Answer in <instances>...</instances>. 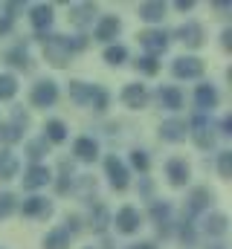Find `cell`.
Returning a JSON list of instances; mask_svg holds the SVG:
<instances>
[{
  "label": "cell",
  "mask_w": 232,
  "mask_h": 249,
  "mask_svg": "<svg viewBox=\"0 0 232 249\" xmlns=\"http://www.w3.org/2000/svg\"><path fill=\"white\" fill-rule=\"evenodd\" d=\"M73 50H76V44H70L64 35H50V38H44V55H47V61L53 64L56 70L67 67Z\"/></svg>",
  "instance_id": "obj_1"
},
{
  "label": "cell",
  "mask_w": 232,
  "mask_h": 249,
  "mask_svg": "<svg viewBox=\"0 0 232 249\" xmlns=\"http://www.w3.org/2000/svg\"><path fill=\"white\" fill-rule=\"evenodd\" d=\"M139 44H142V47L148 50V55L154 58V55H160V53L169 50V35L160 32V29H145V32H139Z\"/></svg>",
  "instance_id": "obj_2"
},
{
  "label": "cell",
  "mask_w": 232,
  "mask_h": 249,
  "mask_svg": "<svg viewBox=\"0 0 232 249\" xmlns=\"http://www.w3.org/2000/svg\"><path fill=\"white\" fill-rule=\"evenodd\" d=\"M172 72L177 78H200L203 75V61L194 55H183L172 64Z\"/></svg>",
  "instance_id": "obj_3"
},
{
  "label": "cell",
  "mask_w": 232,
  "mask_h": 249,
  "mask_svg": "<svg viewBox=\"0 0 232 249\" xmlns=\"http://www.w3.org/2000/svg\"><path fill=\"white\" fill-rule=\"evenodd\" d=\"M192 136H194V142H197V148H212L215 145V136H212V127L206 122V116L203 113H197L194 119H192Z\"/></svg>",
  "instance_id": "obj_4"
},
{
  "label": "cell",
  "mask_w": 232,
  "mask_h": 249,
  "mask_svg": "<svg viewBox=\"0 0 232 249\" xmlns=\"http://www.w3.org/2000/svg\"><path fill=\"white\" fill-rule=\"evenodd\" d=\"M56 99H58L56 81H38L35 84V90H32V105L35 107H50V105H56Z\"/></svg>",
  "instance_id": "obj_5"
},
{
  "label": "cell",
  "mask_w": 232,
  "mask_h": 249,
  "mask_svg": "<svg viewBox=\"0 0 232 249\" xmlns=\"http://www.w3.org/2000/svg\"><path fill=\"white\" fill-rule=\"evenodd\" d=\"M105 168H108L111 186H114L116 191H125V188H128V168L122 165V160H116V157H108V160H105Z\"/></svg>",
  "instance_id": "obj_6"
},
{
  "label": "cell",
  "mask_w": 232,
  "mask_h": 249,
  "mask_svg": "<svg viewBox=\"0 0 232 249\" xmlns=\"http://www.w3.org/2000/svg\"><path fill=\"white\" fill-rule=\"evenodd\" d=\"M139 212L134 209V206H125V209H119V214H116V229L119 232H125V235H131V232H136L139 229Z\"/></svg>",
  "instance_id": "obj_7"
},
{
  "label": "cell",
  "mask_w": 232,
  "mask_h": 249,
  "mask_svg": "<svg viewBox=\"0 0 232 249\" xmlns=\"http://www.w3.org/2000/svg\"><path fill=\"white\" fill-rule=\"evenodd\" d=\"M53 180V174H50V168L47 165H29L26 168V174H23V188H41V186H47Z\"/></svg>",
  "instance_id": "obj_8"
},
{
  "label": "cell",
  "mask_w": 232,
  "mask_h": 249,
  "mask_svg": "<svg viewBox=\"0 0 232 249\" xmlns=\"http://www.w3.org/2000/svg\"><path fill=\"white\" fill-rule=\"evenodd\" d=\"M122 102H125L131 110H139V107H145V102H148V90H145L142 84H128V87L122 90Z\"/></svg>",
  "instance_id": "obj_9"
},
{
  "label": "cell",
  "mask_w": 232,
  "mask_h": 249,
  "mask_svg": "<svg viewBox=\"0 0 232 249\" xmlns=\"http://www.w3.org/2000/svg\"><path fill=\"white\" fill-rule=\"evenodd\" d=\"M174 35H177L186 47H192V50H197V47L203 44V29H200V23H183Z\"/></svg>",
  "instance_id": "obj_10"
},
{
  "label": "cell",
  "mask_w": 232,
  "mask_h": 249,
  "mask_svg": "<svg viewBox=\"0 0 232 249\" xmlns=\"http://www.w3.org/2000/svg\"><path fill=\"white\" fill-rule=\"evenodd\" d=\"M73 154H76L81 162H93V160L99 157V145H96V139H90V136H78L76 145H73Z\"/></svg>",
  "instance_id": "obj_11"
},
{
  "label": "cell",
  "mask_w": 232,
  "mask_h": 249,
  "mask_svg": "<svg viewBox=\"0 0 232 249\" xmlns=\"http://www.w3.org/2000/svg\"><path fill=\"white\" fill-rule=\"evenodd\" d=\"M23 214L26 217H50L53 214V203L47 197H29L23 203Z\"/></svg>",
  "instance_id": "obj_12"
},
{
  "label": "cell",
  "mask_w": 232,
  "mask_h": 249,
  "mask_svg": "<svg viewBox=\"0 0 232 249\" xmlns=\"http://www.w3.org/2000/svg\"><path fill=\"white\" fill-rule=\"evenodd\" d=\"M166 174H169L172 186H186L189 183V165H186V160H169L166 162Z\"/></svg>",
  "instance_id": "obj_13"
},
{
  "label": "cell",
  "mask_w": 232,
  "mask_h": 249,
  "mask_svg": "<svg viewBox=\"0 0 232 249\" xmlns=\"http://www.w3.org/2000/svg\"><path fill=\"white\" fill-rule=\"evenodd\" d=\"M93 15H96L93 3H76V6H70V23H76V26H87L93 20Z\"/></svg>",
  "instance_id": "obj_14"
},
{
  "label": "cell",
  "mask_w": 232,
  "mask_h": 249,
  "mask_svg": "<svg viewBox=\"0 0 232 249\" xmlns=\"http://www.w3.org/2000/svg\"><path fill=\"white\" fill-rule=\"evenodd\" d=\"M119 29H122L119 18H114V15L102 18V20H99V26H96V41H114L116 35H119Z\"/></svg>",
  "instance_id": "obj_15"
},
{
  "label": "cell",
  "mask_w": 232,
  "mask_h": 249,
  "mask_svg": "<svg viewBox=\"0 0 232 249\" xmlns=\"http://www.w3.org/2000/svg\"><path fill=\"white\" fill-rule=\"evenodd\" d=\"M29 20H32V26L38 29V32H47L50 26H53V6H35L32 9V15H29Z\"/></svg>",
  "instance_id": "obj_16"
},
{
  "label": "cell",
  "mask_w": 232,
  "mask_h": 249,
  "mask_svg": "<svg viewBox=\"0 0 232 249\" xmlns=\"http://www.w3.org/2000/svg\"><path fill=\"white\" fill-rule=\"evenodd\" d=\"M93 93H96V87H93V84L70 81V99H73L76 105H90V102H93Z\"/></svg>",
  "instance_id": "obj_17"
},
{
  "label": "cell",
  "mask_w": 232,
  "mask_h": 249,
  "mask_svg": "<svg viewBox=\"0 0 232 249\" xmlns=\"http://www.w3.org/2000/svg\"><path fill=\"white\" fill-rule=\"evenodd\" d=\"M194 102H197L200 110H212V107L218 105V90H215L212 84H200L197 93H194Z\"/></svg>",
  "instance_id": "obj_18"
},
{
  "label": "cell",
  "mask_w": 232,
  "mask_h": 249,
  "mask_svg": "<svg viewBox=\"0 0 232 249\" xmlns=\"http://www.w3.org/2000/svg\"><path fill=\"white\" fill-rule=\"evenodd\" d=\"M209 200H212V191H209V188H194V191L189 194L186 212H189V214H197V212H203V209L209 206Z\"/></svg>",
  "instance_id": "obj_19"
},
{
  "label": "cell",
  "mask_w": 232,
  "mask_h": 249,
  "mask_svg": "<svg viewBox=\"0 0 232 249\" xmlns=\"http://www.w3.org/2000/svg\"><path fill=\"white\" fill-rule=\"evenodd\" d=\"M166 12H169V6H166V3H157V0H154V3H142V6H139V18H142V20H148V23L163 20V18H166Z\"/></svg>",
  "instance_id": "obj_20"
},
{
  "label": "cell",
  "mask_w": 232,
  "mask_h": 249,
  "mask_svg": "<svg viewBox=\"0 0 232 249\" xmlns=\"http://www.w3.org/2000/svg\"><path fill=\"white\" fill-rule=\"evenodd\" d=\"M160 105L166 107V110H180L183 107V93L177 90V87H160Z\"/></svg>",
  "instance_id": "obj_21"
},
{
  "label": "cell",
  "mask_w": 232,
  "mask_h": 249,
  "mask_svg": "<svg viewBox=\"0 0 232 249\" xmlns=\"http://www.w3.org/2000/svg\"><path fill=\"white\" fill-rule=\"evenodd\" d=\"M160 136L169 139V142H180V139H186V122H180V119H169V122H163Z\"/></svg>",
  "instance_id": "obj_22"
},
{
  "label": "cell",
  "mask_w": 232,
  "mask_h": 249,
  "mask_svg": "<svg viewBox=\"0 0 232 249\" xmlns=\"http://www.w3.org/2000/svg\"><path fill=\"white\" fill-rule=\"evenodd\" d=\"M67 247H70V232H67L64 226L53 229V232L44 238V249H67Z\"/></svg>",
  "instance_id": "obj_23"
},
{
  "label": "cell",
  "mask_w": 232,
  "mask_h": 249,
  "mask_svg": "<svg viewBox=\"0 0 232 249\" xmlns=\"http://www.w3.org/2000/svg\"><path fill=\"white\" fill-rule=\"evenodd\" d=\"M18 174V157L12 151H0V180H12Z\"/></svg>",
  "instance_id": "obj_24"
},
{
  "label": "cell",
  "mask_w": 232,
  "mask_h": 249,
  "mask_svg": "<svg viewBox=\"0 0 232 249\" xmlns=\"http://www.w3.org/2000/svg\"><path fill=\"white\" fill-rule=\"evenodd\" d=\"M209 235H215V238H221V235H227V214H221V212H215V214H209L206 217V226H203Z\"/></svg>",
  "instance_id": "obj_25"
},
{
  "label": "cell",
  "mask_w": 232,
  "mask_h": 249,
  "mask_svg": "<svg viewBox=\"0 0 232 249\" xmlns=\"http://www.w3.org/2000/svg\"><path fill=\"white\" fill-rule=\"evenodd\" d=\"M44 139H50V142H64L67 139V124L58 122V119H50V122L44 124Z\"/></svg>",
  "instance_id": "obj_26"
},
{
  "label": "cell",
  "mask_w": 232,
  "mask_h": 249,
  "mask_svg": "<svg viewBox=\"0 0 232 249\" xmlns=\"http://www.w3.org/2000/svg\"><path fill=\"white\" fill-rule=\"evenodd\" d=\"M169 214H172V209H169L166 203H154V206H151V217L160 223V232H169V226H166V223H169Z\"/></svg>",
  "instance_id": "obj_27"
},
{
  "label": "cell",
  "mask_w": 232,
  "mask_h": 249,
  "mask_svg": "<svg viewBox=\"0 0 232 249\" xmlns=\"http://www.w3.org/2000/svg\"><path fill=\"white\" fill-rule=\"evenodd\" d=\"M0 139L3 142H18V139H23V127L20 124H15V122H9V124H0Z\"/></svg>",
  "instance_id": "obj_28"
},
{
  "label": "cell",
  "mask_w": 232,
  "mask_h": 249,
  "mask_svg": "<svg viewBox=\"0 0 232 249\" xmlns=\"http://www.w3.org/2000/svg\"><path fill=\"white\" fill-rule=\"evenodd\" d=\"M15 93H18V78L9 75V72H3L0 75V99H12Z\"/></svg>",
  "instance_id": "obj_29"
},
{
  "label": "cell",
  "mask_w": 232,
  "mask_h": 249,
  "mask_svg": "<svg viewBox=\"0 0 232 249\" xmlns=\"http://www.w3.org/2000/svg\"><path fill=\"white\" fill-rule=\"evenodd\" d=\"M6 61L12 64V67H18V70H29V55H26L23 47H15V50L6 55Z\"/></svg>",
  "instance_id": "obj_30"
},
{
  "label": "cell",
  "mask_w": 232,
  "mask_h": 249,
  "mask_svg": "<svg viewBox=\"0 0 232 249\" xmlns=\"http://www.w3.org/2000/svg\"><path fill=\"white\" fill-rule=\"evenodd\" d=\"M136 70H142L145 75H157L160 64H157V58H151V55H142V58H136Z\"/></svg>",
  "instance_id": "obj_31"
},
{
  "label": "cell",
  "mask_w": 232,
  "mask_h": 249,
  "mask_svg": "<svg viewBox=\"0 0 232 249\" xmlns=\"http://www.w3.org/2000/svg\"><path fill=\"white\" fill-rule=\"evenodd\" d=\"M218 171H221L224 180H230L232 177V154L230 151H221V157H218Z\"/></svg>",
  "instance_id": "obj_32"
},
{
  "label": "cell",
  "mask_w": 232,
  "mask_h": 249,
  "mask_svg": "<svg viewBox=\"0 0 232 249\" xmlns=\"http://www.w3.org/2000/svg\"><path fill=\"white\" fill-rule=\"evenodd\" d=\"M47 154V139H35V142H29V148H26V157L29 160H41Z\"/></svg>",
  "instance_id": "obj_33"
},
{
  "label": "cell",
  "mask_w": 232,
  "mask_h": 249,
  "mask_svg": "<svg viewBox=\"0 0 232 249\" xmlns=\"http://www.w3.org/2000/svg\"><path fill=\"white\" fill-rule=\"evenodd\" d=\"M125 55H128V53H125V47H119V44L105 50V61L108 64H122L125 61Z\"/></svg>",
  "instance_id": "obj_34"
},
{
  "label": "cell",
  "mask_w": 232,
  "mask_h": 249,
  "mask_svg": "<svg viewBox=\"0 0 232 249\" xmlns=\"http://www.w3.org/2000/svg\"><path fill=\"white\" fill-rule=\"evenodd\" d=\"M70 180H73V165L70 162H61V183H58V194H64L70 188Z\"/></svg>",
  "instance_id": "obj_35"
},
{
  "label": "cell",
  "mask_w": 232,
  "mask_h": 249,
  "mask_svg": "<svg viewBox=\"0 0 232 249\" xmlns=\"http://www.w3.org/2000/svg\"><path fill=\"white\" fill-rule=\"evenodd\" d=\"M90 223H93L96 232H102V229L108 226V209H105V206H96V217H90Z\"/></svg>",
  "instance_id": "obj_36"
},
{
  "label": "cell",
  "mask_w": 232,
  "mask_h": 249,
  "mask_svg": "<svg viewBox=\"0 0 232 249\" xmlns=\"http://www.w3.org/2000/svg\"><path fill=\"white\" fill-rule=\"evenodd\" d=\"M12 209H15V197H12L9 191H3V194H0V220H3V217H9V214H12Z\"/></svg>",
  "instance_id": "obj_37"
},
{
  "label": "cell",
  "mask_w": 232,
  "mask_h": 249,
  "mask_svg": "<svg viewBox=\"0 0 232 249\" xmlns=\"http://www.w3.org/2000/svg\"><path fill=\"white\" fill-rule=\"evenodd\" d=\"M96 110H105L108 107V90H102V87H96V93H93V102H90Z\"/></svg>",
  "instance_id": "obj_38"
},
{
  "label": "cell",
  "mask_w": 232,
  "mask_h": 249,
  "mask_svg": "<svg viewBox=\"0 0 232 249\" xmlns=\"http://www.w3.org/2000/svg\"><path fill=\"white\" fill-rule=\"evenodd\" d=\"M131 162H134V168L148 171V154H145V151H134V154H131Z\"/></svg>",
  "instance_id": "obj_39"
},
{
  "label": "cell",
  "mask_w": 232,
  "mask_h": 249,
  "mask_svg": "<svg viewBox=\"0 0 232 249\" xmlns=\"http://www.w3.org/2000/svg\"><path fill=\"white\" fill-rule=\"evenodd\" d=\"M12 29V18H0V35H6Z\"/></svg>",
  "instance_id": "obj_40"
},
{
  "label": "cell",
  "mask_w": 232,
  "mask_h": 249,
  "mask_svg": "<svg viewBox=\"0 0 232 249\" xmlns=\"http://www.w3.org/2000/svg\"><path fill=\"white\" fill-rule=\"evenodd\" d=\"M174 6H177L180 12H186V9H192V6H194V0H177Z\"/></svg>",
  "instance_id": "obj_41"
},
{
  "label": "cell",
  "mask_w": 232,
  "mask_h": 249,
  "mask_svg": "<svg viewBox=\"0 0 232 249\" xmlns=\"http://www.w3.org/2000/svg\"><path fill=\"white\" fill-rule=\"evenodd\" d=\"M224 47H227V50L232 47V29H224Z\"/></svg>",
  "instance_id": "obj_42"
},
{
  "label": "cell",
  "mask_w": 232,
  "mask_h": 249,
  "mask_svg": "<svg viewBox=\"0 0 232 249\" xmlns=\"http://www.w3.org/2000/svg\"><path fill=\"white\" fill-rule=\"evenodd\" d=\"M6 9H9V12H20V9H23V3H6Z\"/></svg>",
  "instance_id": "obj_43"
},
{
  "label": "cell",
  "mask_w": 232,
  "mask_h": 249,
  "mask_svg": "<svg viewBox=\"0 0 232 249\" xmlns=\"http://www.w3.org/2000/svg\"><path fill=\"white\" fill-rule=\"evenodd\" d=\"M224 133H232V119H224Z\"/></svg>",
  "instance_id": "obj_44"
},
{
  "label": "cell",
  "mask_w": 232,
  "mask_h": 249,
  "mask_svg": "<svg viewBox=\"0 0 232 249\" xmlns=\"http://www.w3.org/2000/svg\"><path fill=\"white\" fill-rule=\"evenodd\" d=\"M134 249H157V247H154V244H136Z\"/></svg>",
  "instance_id": "obj_45"
},
{
  "label": "cell",
  "mask_w": 232,
  "mask_h": 249,
  "mask_svg": "<svg viewBox=\"0 0 232 249\" xmlns=\"http://www.w3.org/2000/svg\"><path fill=\"white\" fill-rule=\"evenodd\" d=\"M212 249H224V247H212Z\"/></svg>",
  "instance_id": "obj_46"
},
{
  "label": "cell",
  "mask_w": 232,
  "mask_h": 249,
  "mask_svg": "<svg viewBox=\"0 0 232 249\" xmlns=\"http://www.w3.org/2000/svg\"><path fill=\"white\" fill-rule=\"evenodd\" d=\"M0 249H3V247H0Z\"/></svg>",
  "instance_id": "obj_47"
}]
</instances>
